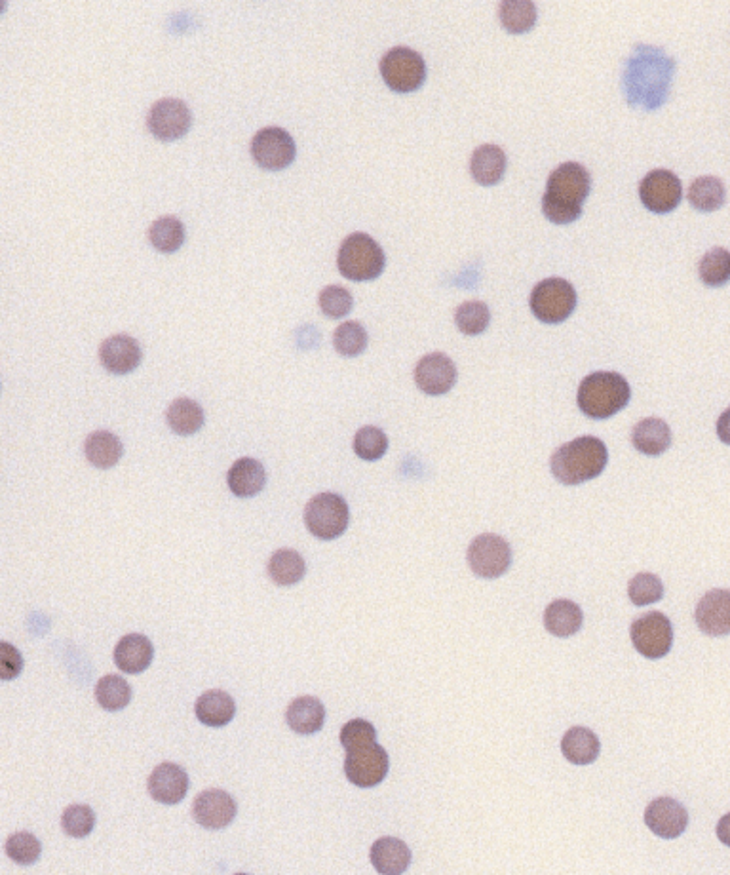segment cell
<instances>
[{
	"mask_svg": "<svg viewBox=\"0 0 730 875\" xmlns=\"http://www.w3.org/2000/svg\"><path fill=\"white\" fill-rule=\"evenodd\" d=\"M700 280L708 288H721L730 282V252L725 248H713L706 253L698 267Z\"/></svg>",
	"mask_w": 730,
	"mask_h": 875,
	"instance_id": "37",
	"label": "cell"
},
{
	"mask_svg": "<svg viewBox=\"0 0 730 875\" xmlns=\"http://www.w3.org/2000/svg\"><path fill=\"white\" fill-rule=\"evenodd\" d=\"M639 198L649 212L670 214L683 200L681 179L670 170L649 172L639 185Z\"/></svg>",
	"mask_w": 730,
	"mask_h": 875,
	"instance_id": "14",
	"label": "cell"
},
{
	"mask_svg": "<svg viewBox=\"0 0 730 875\" xmlns=\"http://www.w3.org/2000/svg\"><path fill=\"white\" fill-rule=\"evenodd\" d=\"M149 794L156 803L162 805H177L189 792V775L183 767L175 763H162L149 777Z\"/></svg>",
	"mask_w": 730,
	"mask_h": 875,
	"instance_id": "20",
	"label": "cell"
},
{
	"mask_svg": "<svg viewBox=\"0 0 730 875\" xmlns=\"http://www.w3.org/2000/svg\"><path fill=\"white\" fill-rule=\"evenodd\" d=\"M466 560L476 577L499 579L512 565V548L500 535L485 533L468 546Z\"/></svg>",
	"mask_w": 730,
	"mask_h": 875,
	"instance_id": "9",
	"label": "cell"
},
{
	"mask_svg": "<svg viewBox=\"0 0 730 875\" xmlns=\"http://www.w3.org/2000/svg\"><path fill=\"white\" fill-rule=\"evenodd\" d=\"M500 23L512 35H525L537 23V4L531 0H506L499 6Z\"/></svg>",
	"mask_w": 730,
	"mask_h": 875,
	"instance_id": "33",
	"label": "cell"
},
{
	"mask_svg": "<svg viewBox=\"0 0 730 875\" xmlns=\"http://www.w3.org/2000/svg\"><path fill=\"white\" fill-rule=\"evenodd\" d=\"M381 77L392 92L411 94L417 92L426 80V63L419 52L407 46H396L381 59Z\"/></svg>",
	"mask_w": 730,
	"mask_h": 875,
	"instance_id": "7",
	"label": "cell"
},
{
	"mask_svg": "<svg viewBox=\"0 0 730 875\" xmlns=\"http://www.w3.org/2000/svg\"><path fill=\"white\" fill-rule=\"evenodd\" d=\"M348 522L350 512L341 495L320 493L305 506V525L314 537L322 541L339 539L345 533Z\"/></svg>",
	"mask_w": 730,
	"mask_h": 875,
	"instance_id": "8",
	"label": "cell"
},
{
	"mask_svg": "<svg viewBox=\"0 0 730 875\" xmlns=\"http://www.w3.org/2000/svg\"><path fill=\"white\" fill-rule=\"evenodd\" d=\"M185 238V225L173 215L156 219L149 229V242L160 253L177 252L185 244Z\"/></svg>",
	"mask_w": 730,
	"mask_h": 875,
	"instance_id": "35",
	"label": "cell"
},
{
	"mask_svg": "<svg viewBox=\"0 0 730 875\" xmlns=\"http://www.w3.org/2000/svg\"><path fill=\"white\" fill-rule=\"evenodd\" d=\"M251 156L263 170L280 172L295 160L297 147L284 128L269 126L259 130L251 139Z\"/></svg>",
	"mask_w": 730,
	"mask_h": 875,
	"instance_id": "11",
	"label": "cell"
},
{
	"mask_svg": "<svg viewBox=\"0 0 730 875\" xmlns=\"http://www.w3.org/2000/svg\"><path fill=\"white\" fill-rule=\"evenodd\" d=\"M168 425L179 436H193L204 427V409L191 398H177L166 411Z\"/></svg>",
	"mask_w": 730,
	"mask_h": 875,
	"instance_id": "32",
	"label": "cell"
},
{
	"mask_svg": "<svg viewBox=\"0 0 730 875\" xmlns=\"http://www.w3.org/2000/svg\"><path fill=\"white\" fill-rule=\"evenodd\" d=\"M307 573L303 556L291 548H282L272 554L269 562L270 579L280 586L297 584Z\"/></svg>",
	"mask_w": 730,
	"mask_h": 875,
	"instance_id": "34",
	"label": "cell"
},
{
	"mask_svg": "<svg viewBox=\"0 0 730 875\" xmlns=\"http://www.w3.org/2000/svg\"><path fill=\"white\" fill-rule=\"evenodd\" d=\"M632 444L639 453L647 457H658L672 446L670 425L658 417L643 419L632 430Z\"/></svg>",
	"mask_w": 730,
	"mask_h": 875,
	"instance_id": "23",
	"label": "cell"
},
{
	"mask_svg": "<svg viewBox=\"0 0 730 875\" xmlns=\"http://www.w3.org/2000/svg\"><path fill=\"white\" fill-rule=\"evenodd\" d=\"M194 712L200 723L208 727H225L236 714V704L229 693L221 689L206 691L194 704Z\"/></svg>",
	"mask_w": 730,
	"mask_h": 875,
	"instance_id": "26",
	"label": "cell"
},
{
	"mask_svg": "<svg viewBox=\"0 0 730 875\" xmlns=\"http://www.w3.org/2000/svg\"><path fill=\"white\" fill-rule=\"evenodd\" d=\"M675 63L664 50L639 44L626 61L624 92L632 107L656 111L670 94Z\"/></svg>",
	"mask_w": 730,
	"mask_h": 875,
	"instance_id": "1",
	"label": "cell"
},
{
	"mask_svg": "<svg viewBox=\"0 0 730 875\" xmlns=\"http://www.w3.org/2000/svg\"><path fill=\"white\" fill-rule=\"evenodd\" d=\"M388 449V438L381 428H360L354 436V453L364 461H379Z\"/></svg>",
	"mask_w": 730,
	"mask_h": 875,
	"instance_id": "40",
	"label": "cell"
},
{
	"mask_svg": "<svg viewBox=\"0 0 730 875\" xmlns=\"http://www.w3.org/2000/svg\"><path fill=\"white\" fill-rule=\"evenodd\" d=\"M415 383L428 396H442L455 387L457 368L447 354L432 352L417 364Z\"/></svg>",
	"mask_w": 730,
	"mask_h": 875,
	"instance_id": "15",
	"label": "cell"
},
{
	"mask_svg": "<svg viewBox=\"0 0 730 875\" xmlns=\"http://www.w3.org/2000/svg\"><path fill=\"white\" fill-rule=\"evenodd\" d=\"M154 647L141 634L124 636L115 647V664L126 674H141L153 662Z\"/></svg>",
	"mask_w": 730,
	"mask_h": 875,
	"instance_id": "22",
	"label": "cell"
},
{
	"mask_svg": "<svg viewBox=\"0 0 730 875\" xmlns=\"http://www.w3.org/2000/svg\"><path fill=\"white\" fill-rule=\"evenodd\" d=\"M632 389L628 381L615 371H596L588 375L578 387L577 402L580 411L596 421L616 415L628 406Z\"/></svg>",
	"mask_w": 730,
	"mask_h": 875,
	"instance_id": "4",
	"label": "cell"
},
{
	"mask_svg": "<svg viewBox=\"0 0 730 875\" xmlns=\"http://www.w3.org/2000/svg\"><path fill=\"white\" fill-rule=\"evenodd\" d=\"M584 615L577 603L571 600H556L544 611V628L556 638H571L582 628Z\"/></svg>",
	"mask_w": 730,
	"mask_h": 875,
	"instance_id": "28",
	"label": "cell"
},
{
	"mask_svg": "<svg viewBox=\"0 0 730 875\" xmlns=\"http://www.w3.org/2000/svg\"><path fill=\"white\" fill-rule=\"evenodd\" d=\"M491 311L481 301H466L455 312V324L464 335H480L489 328Z\"/></svg>",
	"mask_w": 730,
	"mask_h": 875,
	"instance_id": "38",
	"label": "cell"
},
{
	"mask_svg": "<svg viewBox=\"0 0 730 875\" xmlns=\"http://www.w3.org/2000/svg\"><path fill=\"white\" fill-rule=\"evenodd\" d=\"M371 864L383 875H400L411 864V849L402 839L396 837H381L371 847Z\"/></svg>",
	"mask_w": 730,
	"mask_h": 875,
	"instance_id": "21",
	"label": "cell"
},
{
	"mask_svg": "<svg viewBox=\"0 0 730 875\" xmlns=\"http://www.w3.org/2000/svg\"><path fill=\"white\" fill-rule=\"evenodd\" d=\"M377 742V729L365 720H352L341 729V744L348 750H356Z\"/></svg>",
	"mask_w": 730,
	"mask_h": 875,
	"instance_id": "45",
	"label": "cell"
},
{
	"mask_svg": "<svg viewBox=\"0 0 730 875\" xmlns=\"http://www.w3.org/2000/svg\"><path fill=\"white\" fill-rule=\"evenodd\" d=\"M23 670V657L12 643H0V680H16Z\"/></svg>",
	"mask_w": 730,
	"mask_h": 875,
	"instance_id": "46",
	"label": "cell"
},
{
	"mask_svg": "<svg viewBox=\"0 0 730 875\" xmlns=\"http://www.w3.org/2000/svg\"><path fill=\"white\" fill-rule=\"evenodd\" d=\"M386 255L383 248L365 233L346 236L339 248L337 267L346 280L369 282L385 271Z\"/></svg>",
	"mask_w": 730,
	"mask_h": 875,
	"instance_id": "5",
	"label": "cell"
},
{
	"mask_svg": "<svg viewBox=\"0 0 730 875\" xmlns=\"http://www.w3.org/2000/svg\"><path fill=\"white\" fill-rule=\"evenodd\" d=\"M101 366L113 375H128L139 368L143 352L139 343L130 335H113L99 347Z\"/></svg>",
	"mask_w": 730,
	"mask_h": 875,
	"instance_id": "19",
	"label": "cell"
},
{
	"mask_svg": "<svg viewBox=\"0 0 730 875\" xmlns=\"http://www.w3.org/2000/svg\"><path fill=\"white\" fill-rule=\"evenodd\" d=\"M628 596L637 607L651 605L664 598V584L653 573H639L628 584Z\"/></svg>",
	"mask_w": 730,
	"mask_h": 875,
	"instance_id": "41",
	"label": "cell"
},
{
	"mask_svg": "<svg viewBox=\"0 0 730 875\" xmlns=\"http://www.w3.org/2000/svg\"><path fill=\"white\" fill-rule=\"evenodd\" d=\"M236 801L223 790H206L194 799L193 817L202 828L223 830L236 818Z\"/></svg>",
	"mask_w": 730,
	"mask_h": 875,
	"instance_id": "18",
	"label": "cell"
},
{
	"mask_svg": "<svg viewBox=\"0 0 730 875\" xmlns=\"http://www.w3.org/2000/svg\"><path fill=\"white\" fill-rule=\"evenodd\" d=\"M630 636L635 649L645 659H662L672 651L673 626L670 619L660 611L635 619L630 628Z\"/></svg>",
	"mask_w": 730,
	"mask_h": 875,
	"instance_id": "10",
	"label": "cell"
},
{
	"mask_svg": "<svg viewBox=\"0 0 730 875\" xmlns=\"http://www.w3.org/2000/svg\"><path fill=\"white\" fill-rule=\"evenodd\" d=\"M577 292L563 278H546L531 293L529 307L544 324H561L577 309Z\"/></svg>",
	"mask_w": 730,
	"mask_h": 875,
	"instance_id": "6",
	"label": "cell"
},
{
	"mask_svg": "<svg viewBox=\"0 0 730 875\" xmlns=\"http://www.w3.org/2000/svg\"><path fill=\"white\" fill-rule=\"evenodd\" d=\"M147 126L156 139L175 141L189 134L193 126V113L181 99H160L149 109Z\"/></svg>",
	"mask_w": 730,
	"mask_h": 875,
	"instance_id": "13",
	"label": "cell"
},
{
	"mask_svg": "<svg viewBox=\"0 0 730 875\" xmlns=\"http://www.w3.org/2000/svg\"><path fill=\"white\" fill-rule=\"evenodd\" d=\"M698 628L713 638L730 634V590H710L694 611Z\"/></svg>",
	"mask_w": 730,
	"mask_h": 875,
	"instance_id": "17",
	"label": "cell"
},
{
	"mask_svg": "<svg viewBox=\"0 0 730 875\" xmlns=\"http://www.w3.org/2000/svg\"><path fill=\"white\" fill-rule=\"evenodd\" d=\"M717 837L723 845L730 847V813L719 820L717 824Z\"/></svg>",
	"mask_w": 730,
	"mask_h": 875,
	"instance_id": "48",
	"label": "cell"
},
{
	"mask_svg": "<svg viewBox=\"0 0 730 875\" xmlns=\"http://www.w3.org/2000/svg\"><path fill=\"white\" fill-rule=\"evenodd\" d=\"M687 198H689L694 210L710 214V212L723 208V204L727 200V191H725V185L721 179H717L713 175H702V177L692 181Z\"/></svg>",
	"mask_w": 730,
	"mask_h": 875,
	"instance_id": "31",
	"label": "cell"
},
{
	"mask_svg": "<svg viewBox=\"0 0 730 875\" xmlns=\"http://www.w3.org/2000/svg\"><path fill=\"white\" fill-rule=\"evenodd\" d=\"M227 484L236 497L250 499L265 489L267 472L259 461L244 457L232 465L227 474Z\"/></svg>",
	"mask_w": 730,
	"mask_h": 875,
	"instance_id": "24",
	"label": "cell"
},
{
	"mask_svg": "<svg viewBox=\"0 0 730 875\" xmlns=\"http://www.w3.org/2000/svg\"><path fill=\"white\" fill-rule=\"evenodd\" d=\"M390 769V759L385 748L377 742L356 750H348L345 759V775L358 788L379 786Z\"/></svg>",
	"mask_w": 730,
	"mask_h": 875,
	"instance_id": "12",
	"label": "cell"
},
{
	"mask_svg": "<svg viewBox=\"0 0 730 875\" xmlns=\"http://www.w3.org/2000/svg\"><path fill=\"white\" fill-rule=\"evenodd\" d=\"M61 828L69 837H86L96 828V813L88 805H71L61 815Z\"/></svg>",
	"mask_w": 730,
	"mask_h": 875,
	"instance_id": "42",
	"label": "cell"
},
{
	"mask_svg": "<svg viewBox=\"0 0 730 875\" xmlns=\"http://www.w3.org/2000/svg\"><path fill=\"white\" fill-rule=\"evenodd\" d=\"M563 758L575 765H590L599 758L601 742L596 733L586 727H571L561 739Z\"/></svg>",
	"mask_w": 730,
	"mask_h": 875,
	"instance_id": "29",
	"label": "cell"
},
{
	"mask_svg": "<svg viewBox=\"0 0 730 875\" xmlns=\"http://www.w3.org/2000/svg\"><path fill=\"white\" fill-rule=\"evenodd\" d=\"M645 824L654 836L675 839L689 826L687 809L673 798H656L645 809Z\"/></svg>",
	"mask_w": 730,
	"mask_h": 875,
	"instance_id": "16",
	"label": "cell"
},
{
	"mask_svg": "<svg viewBox=\"0 0 730 875\" xmlns=\"http://www.w3.org/2000/svg\"><path fill=\"white\" fill-rule=\"evenodd\" d=\"M320 311L326 314L327 318H345L348 312L354 307V297L352 293L345 290L343 286H327L320 292Z\"/></svg>",
	"mask_w": 730,
	"mask_h": 875,
	"instance_id": "44",
	"label": "cell"
},
{
	"mask_svg": "<svg viewBox=\"0 0 730 875\" xmlns=\"http://www.w3.org/2000/svg\"><path fill=\"white\" fill-rule=\"evenodd\" d=\"M84 453H86V459L92 467L107 470V468L115 467L116 463L122 459L124 448H122V442L116 438L113 432L97 430L86 438Z\"/></svg>",
	"mask_w": 730,
	"mask_h": 875,
	"instance_id": "30",
	"label": "cell"
},
{
	"mask_svg": "<svg viewBox=\"0 0 730 875\" xmlns=\"http://www.w3.org/2000/svg\"><path fill=\"white\" fill-rule=\"evenodd\" d=\"M333 345L341 356H360L367 349V331L360 322H345L333 333Z\"/></svg>",
	"mask_w": 730,
	"mask_h": 875,
	"instance_id": "39",
	"label": "cell"
},
{
	"mask_svg": "<svg viewBox=\"0 0 730 875\" xmlns=\"http://www.w3.org/2000/svg\"><path fill=\"white\" fill-rule=\"evenodd\" d=\"M592 177L577 162H565L556 168L546 183L542 196V214L554 225L575 223L582 215V204L590 195Z\"/></svg>",
	"mask_w": 730,
	"mask_h": 875,
	"instance_id": "2",
	"label": "cell"
},
{
	"mask_svg": "<svg viewBox=\"0 0 730 875\" xmlns=\"http://www.w3.org/2000/svg\"><path fill=\"white\" fill-rule=\"evenodd\" d=\"M717 436L723 444L730 446V408L721 413V417L717 419Z\"/></svg>",
	"mask_w": 730,
	"mask_h": 875,
	"instance_id": "47",
	"label": "cell"
},
{
	"mask_svg": "<svg viewBox=\"0 0 730 875\" xmlns=\"http://www.w3.org/2000/svg\"><path fill=\"white\" fill-rule=\"evenodd\" d=\"M609 463L607 446L594 436H582L554 451L550 468L563 486H578L597 478Z\"/></svg>",
	"mask_w": 730,
	"mask_h": 875,
	"instance_id": "3",
	"label": "cell"
},
{
	"mask_svg": "<svg viewBox=\"0 0 730 875\" xmlns=\"http://www.w3.org/2000/svg\"><path fill=\"white\" fill-rule=\"evenodd\" d=\"M6 855L10 856L20 866H31L42 855V845L39 839L29 832H18L8 837Z\"/></svg>",
	"mask_w": 730,
	"mask_h": 875,
	"instance_id": "43",
	"label": "cell"
},
{
	"mask_svg": "<svg viewBox=\"0 0 730 875\" xmlns=\"http://www.w3.org/2000/svg\"><path fill=\"white\" fill-rule=\"evenodd\" d=\"M506 164L508 160L499 145H481L470 160V174L483 187H493L504 177Z\"/></svg>",
	"mask_w": 730,
	"mask_h": 875,
	"instance_id": "27",
	"label": "cell"
},
{
	"mask_svg": "<svg viewBox=\"0 0 730 875\" xmlns=\"http://www.w3.org/2000/svg\"><path fill=\"white\" fill-rule=\"evenodd\" d=\"M286 721L291 731L299 735H314L324 727L326 708L314 697H299L289 704Z\"/></svg>",
	"mask_w": 730,
	"mask_h": 875,
	"instance_id": "25",
	"label": "cell"
},
{
	"mask_svg": "<svg viewBox=\"0 0 730 875\" xmlns=\"http://www.w3.org/2000/svg\"><path fill=\"white\" fill-rule=\"evenodd\" d=\"M96 699L107 712H118L126 708L132 700V687L122 676L109 674L101 678L96 687Z\"/></svg>",
	"mask_w": 730,
	"mask_h": 875,
	"instance_id": "36",
	"label": "cell"
}]
</instances>
